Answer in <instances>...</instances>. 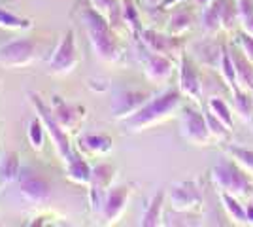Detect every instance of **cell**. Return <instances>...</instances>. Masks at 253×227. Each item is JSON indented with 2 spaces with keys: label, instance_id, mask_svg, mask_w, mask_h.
I'll return each mask as SVG.
<instances>
[{
  "label": "cell",
  "instance_id": "cell-1",
  "mask_svg": "<svg viewBox=\"0 0 253 227\" xmlns=\"http://www.w3.org/2000/svg\"><path fill=\"white\" fill-rule=\"evenodd\" d=\"M76 10L80 13V21L84 23L95 57H98L102 63H117L121 57V44L117 40V31L112 29V25L91 6V2H80Z\"/></svg>",
  "mask_w": 253,
  "mask_h": 227
},
{
  "label": "cell",
  "instance_id": "cell-2",
  "mask_svg": "<svg viewBox=\"0 0 253 227\" xmlns=\"http://www.w3.org/2000/svg\"><path fill=\"white\" fill-rule=\"evenodd\" d=\"M179 106H181V91L167 89V91L149 98L134 116L126 118L123 121L125 131L126 133H142V131L151 129V127L172 118Z\"/></svg>",
  "mask_w": 253,
  "mask_h": 227
},
{
  "label": "cell",
  "instance_id": "cell-3",
  "mask_svg": "<svg viewBox=\"0 0 253 227\" xmlns=\"http://www.w3.org/2000/svg\"><path fill=\"white\" fill-rule=\"evenodd\" d=\"M29 98H31V104L34 106V110H36V116L42 119L43 125H45L47 136L51 138L59 159L63 161V165H66L68 161H72L78 151H76L74 148H72V144H70L68 131H64L63 127L59 125V121L53 116L51 106H49L38 93H29Z\"/></svg>",
  "mask_w": 253,
  "mask_h": 227
},
{
  "label": "cell",
  "instance_id": "cell-4",
  "mask_svg": "<svg viewBox=\"0 0 253 227\" xmlns=\"http://www.w3.org/2000/svg\"><path fill=\"white\" fill-rule=\"evenodd\" d=\"M211 178H213V184L217 185L219 191L231 193L234 197H238V199L248 197L253 189L250 176L246 174V171H244L238 163L232 161L229 155L223 161L217 163V165H213Z\"/></svg>",
  "mask_w": 253,
  "mask_h": 227
},
{
  "label": "cell",
  "instance_id": "cell-5",
  "mask_svg": "<svg viewBox=\"0 0 253 227\" xmlns=\"http://www.w3.org/2000/svg\"><path fill=\"white\" fill-rule=\"evenodd\" d=\"M15 182L19 187V193L23 195V199L27 203H31L34 206H42L51 201V182L47 180L45 174L40 173L38 169H34L32 165H21Z\"/></svg>",
  "mask_w": 253,
  "mask_h": 227
},
{
  "label": "cell",
  "instance_id": "cell-6",
  "mask_svg": "<svg viewBox=\"0 0 253 227\" xmlns=\"http://www.w3.org/2000/svg\"><path fill=\"white\" fill-rule=\"evenodd\" d=\"M80 63H82V53H80L78 44H76V31L68 29L61 36L55 51L49 57V63H47L49 70L47 72L51 76H68L74 72Z\"/></svg>",
  "mask_w": 253,
  "mask_h": 227
},
{
  "label": "cell",
  "instance_id": "cell-7",
  "mask_svg": "<svg viewBox=\"0 0 253 227\" xmlns=\"http://www.w3.org/2000/svg\"><path fill=\"white\" fill-rule=\"evenodd\" d=\"M40 59V44L32 38H17L0 45V66L23 68Z\"/></svg>",
  "mask_w": 253,
  "mask_h": 227
},
{
  "label": "cell",
  "instance_id": "cell-8",
  "mask_svg": "<svg viewBox=\"0 0 253 227\" xmlns=\"http://www.w3.org/2000/svg\"><path fill=\"white\" fill-rule=\"evenodd\" d=\"M138 59L144 66L146 78L153 84H167L174 74V59L151 51L144 44L138 47Z\"/></svg>",
  "mask_w": 253,
  "mask_h": 227
},
{
  "label": "cell",
  "instance_id": "cell-9",
  "mask_svg": "<svg viewBox=\"0 0 253 227\" xmlns=\"http://www.w3.org/2000/svg\"><path fill=\"white\" fill-rule=\"evenodd\" d=\"M179 127H181V135L187 142L193 146H208L210 144V131H208V123L204 114L199 112L193 106H185L181 108V116H179Z\"/></svg>",
  "mask_w": 253,
  "mask_h": 227
},
{
  "label": "cell",
  "instance_id": "cell-10",
  "mask_svg": "<svg viewBox=\"0 0 253 227\" xmlns=\"http://www.w3.org/2000/svg\"><path fill=\"white\" fill-rule=\"evenodd\" d=\"M117 176V169L110 163H98L96 167H93V173H91V180H89V203L93 212L100 214V208L104 203V197L108 193V189L112 187L114 180Z\"/></svg>",
  "mask_w": 253,
  "mask_h": 227
},
{
  "label": "cell",
  "instance_id": "cell-11",
  "mask_svg": "<svg viewBox=\"0 0 253 227\" xmlns=\"http://www.w3.org/2000/svg\"><path fill=\"white\" fill-rule=\"evenodd\" d=\"M204 203L202 189L195 180H183L172 185L170 189V205L176 212H191L201 208Z\"/></svg>",
  "mask_w": 253,
  "mask_h": 227
},
{
  "label": "cell",
  "instance_id": "cell-12",
  "mask_svg": "<svg viewBox=\"0 0 253 227\" xmlns=\"http://www.w3.org/2000/svg\"><path fill=\"white\" fill-rule=\"evenodd\" d=\"M51 112L55 119L59 121V125L64 131H78L82 127V123L87 118V108L84 104H74V102H66L63 97L59 95H53L51 97Z\"/></svg>",
  "mask_w": 253,
  "mask_h": 227
},
{
  "label": "cell",
  "instance_id": "cell-13",
  "mask_svg": "<svg viewBox=\"0 0 253 227\" xmlns=\"http://www.w3.org/2000/svg\"><path fill=\"white\" fill-rule=\"evenodd\" d=\"M130 195H132V184L112 185L108 189L102 208H100V216L104 220V224L112 226V224L119 222V218L123 216V212H125Z\"/></svg>",
  "mask_w": 253,
  "mask_h": 227
},
{
  "label": "cell",
  "instance_id": "cell-14",
  "mask_svg": "<svg viewBox=\"0 0 253 227\" xmlns=\"http://www.w3.org/2000/svg\"><path fill=\"white\" fill-rule=\"evenodd\" d=\"M140 42L144 44L148 49L155 51V53L167 55L170 59L181 57V40L174 34H163L157 33L155 29H142L140 33Z\"/></svg>",
  "mask_w": 253,
  "mask_h": 227
},
{
  "label": "cell",
  "instance_id": "cell-15",
  "mask_svg": "<svg viewBox=\"0 0 253 227\" xmlns=\"http://www.w3.org/2000/svg\"><path fill=\"white\" fill-rule=\"evenodd\" d=\"M179 91L187 98L201 102L202 98V80L197 70V65L185 53L179 57Z\"/></svg>",
  "mask_w": 253,
  "mask_h": 227
},
{
  "label": "cell",
  "instance_id": "cell-16",
  "mask_svg": "<svg viewBox=\"0 0 253 227\" xmlns=\"http://www.w3.org/2000/svg\"><path fill=\"white\" fill-rule=\"evenodd\" d=\"M149 98H151V95L146 91H138V89L121 91L114 100V104H112V116L119 121H125L126 118L134 116Z\"/></svg>",
  "mask_w": 253,
  "mask_h": 227
},
{
  "label": "cell",
  "instance_id": "cell-17",
  "mask_svg": "<svg viewBox=\"0 0 253 227\" xmlns=\"http://www.w3.org/2000/svg\"><path fill=\"white\" fill-rule=\"evenodd\" d=\"M211 38L213 36H208V38H204V40L195 44L193 45V55H195V59L199 63H202V65L210 66V68H217L225 47L219 45L217 42H213Z\"/></svg>",
  "mask_w": 253,
  "mask_h": 227
},
{
  "label": "cell",
  "instance_id": "cell-18",
  "mask_svg": "<svg viewBox=\"0 0 253 227\" xmlns=\"http://www.w3.org/2000/svg\"><path fill=\"white\" fill-rule=\"evenodd\" d=\"M232 59V65H234V72H236V84L238 89L244 91H253V63L240 51V47H232L229 49Z\"/></svg>",
  "mask_w": 253,
  "mask_h": 227
},
{
  "label": "cell",
  "instance_id": "cell-19",
  "mask_svg": "<svg viewBox=\"0 0 253 227\" xmlns=\"http://www.w3.org/2000/svg\"><path fill=\"white\" fill-rule=\"evenodd\" d=\"M114 148V142L108 135H93V133H85L78 136V150L87 151L91 155H108Z\"/></svg>",
  "mask_w": 253,
  "mask_h": 227
},
{
  "label": "cell",
  "instance_id": "cell-20",
  "mask_svg": "<svg viewBox=\"0 0 253 227\" xmlns=\"http://www.w3.org/2000/svg\"><path fill=\"white\" fill-rule=\"evenodd\" d=\"M89 2L102 17H106V21L112 25L114 31L119 33L121 29H126L121 11V0H89Z\"/></svg>",
  "mask_w": 253,
  "mask_h": 227
},
{
  "label": "cell",
  "instance_id": "cell-21",
  "mask_svg": "<svg viewBox=\"0 0 253 227\" xmlns=\"http://www.w3.org/2000/svg\"><path fill=\"white\" fill-rule=\"evenodd\" d=\"M225 0H211L208 6L202 8V19L201 27L202 33L208 36H215L221 31V10Z\"/></svg>",
  "mask_w": 253,
  "mask_h": 227
},
{
  "label": "cell",
  "instance_id": "cell-22",
  "mask_svg": "<svg viewBox=\"0 0 253 227\" xmlns=\"http://www.w3.org/2000/svg\"><path fill=\"white\" fill-rule=\"evenodd\" d=\"M64 173H66V178L74 184L80 185H87L89 180H91V173H93V167H89V163L82 157V153L78 150L76 157L72 161H68L64 165Z\"/></svg>",
  "mask_w": 253,
  "mask_h": 227
},
{
  "label": "cell",
  "instance_id": "cell-23",
  "mask_svg": "<svg viewBox=\"0 0 253 227\" xmlns=\"http://www.w3.org/2000/svg\"><path fill=\"white\" fill-rule=\"evenodd\" d=\"M19 169H21V159L17 151H4L0 155V189L6 184L17 180Z\"/></svg>",
  "mask_w": 253,
  "mask_h": 227
},
{
  "label": "cell",
  "instance_id": "cell-24",
  "mask_svg": "<svg viewBox=\"0 0 253 227\" xmlns=\"http://www.w3.org/2000/svg\"><path fill=\"white\" fill-rule=\"evenodd\" d=\"M165 197H167L165 191H157V193L149 199V203L146 205V210H144V214H142V220H140V226H144V227L161 226Z\"/></svg>",
  "mask_w": 253,
  "mask_h": 227
},
{
  "label": "cell",
  "instance_id": "cell-25",
  "mask_svg": "<svg viewBox=\"0 0 253 227\" xmlns=\"http://www.w3.org/2000/svg\"><path fill=\"white\" fill-rule=\"evenodd\" d=\"M219 201L223 205V210L227 212V216L232 220V224L238 226H248V218H246V206L240 205V199L231 193H223L219 191Z\"/></svg>",
  "mask_w": 253,
  "mask_h": 227
},
{
  "label": "cell",
  "instance_id": "cell-26",
  "mask_svg": "<svg viewBox=\"0 0 253 227\" xmlns=\"http://www.w3.org/2000/svg\"><path fill=\"white\" fill-rule=\"evenodd\" d=\"M32 19L31 17H21L13 11L2 10L0 8V29L4 31H13V33H25L32 29Z\"/></svg>",
  "mask_w": 253,
  "mask_h": 227
},
{
  "label": "cell",
  "instance_id": "cell-27",
  "mask_svg": "<svg viewBox=\"0 0 253 227\" xmlns=\"http://www.w3.org/2000/svg\"><path fill=\"white\" fill-rule=\"evenodd\" d=\"M232 98H234L236 114L240 116L242 121L250 123L253 119V91L236 89V91H232Z\"/></svg>",
  "mask_w": 253,
  "mask_h": 227
},
{
  "label": "cell",
  "instance_id": "cell-28",
  "mask_svg": "<svg viewBox=\"0 0 253 227\" xmlns=\"http://www.w3.org/2000/svg\"><path fill=\"white\" fill-rule=\"evenodd\" d=\"M225 153L231 157L232 161L238 163L246 173L253 174V150H248V148H242V146L229 144V146H225Z\"/></svg>",
  "mask_w": 253,
  "mask_h": 227
},
{
  "label": "cell",
  "instance_id": "cell-29",
  "mask_svg": "<svg viewBox=\"0 0 253 227\" xmlns=\"http://www.w3.org/2000/svg\"><path fill=\"white\" fill-rule=\"evenodd\" d=\"M45 135H47V131H45V125H43L42 119L38 118V116L32 118L29 121V127H27V136H29L32 150L36 151L42 150L43 144H45Z\"/></svg>",
  "mask_w": 253,
  "mask_h": 227
},
{
  "label": "cell",
  "instance_id": "cell-30",
  "mask_svg": "<svg viewBox=\"0 0 253 227\" xmlns=\"http://www.w3.org/2000/svg\"><path fill=\"white\" fill-rule=\"evenodd\" d=\"M121 11H123V21L126 25V31H130L134 36H140L142 25H140V15H138V10L132 4V0H121Z\"/></svg>",
  "mask_w": 253,
  "mask_h": 227
},
{
  "label": "cell",
  "instance_id": "cell-31",
  "mask_svg": "<svg viewBox=\"0 0 253 227\" xmlns=\"http://www.w3.org/2000/svg\"><path fill=\"white\" fill-rule=\"evenodd\" d=\"M193 25V15L185 10H178L176 13H172V17L169 19V33L174 36H181L183 33H187Z\"/></svg>",
  "mask_w": 253,
  "mask_h": 227
},
{
  "label": "cell",
  "instance_id": "cell-32",
  "mask_svg": "<svg viewBox=\"0 0 253 227\" xmlns=\"http://www.w3.org/2000/svg\"><path fill=\"white\" fill-rule=\"evenodd\" d=\"M204 118H206V123H208V131H210L211 138H215V140H219V142L229 140L231 129H229L223 121H219V119L215 118L208 108H206V112H204Z\"/></svg>",
  "mask_w": 253,
  "mask_h": 227
},
{
  "label": "cell",
  "instance_id": "cell-33",
  "mask_svg": "<svg viewBox=\"0 0 253 227\" xmlns=\"http://www.w3.org/2000/svg\"><path fill=\"white\" fill-rule=\"evenodd\" d=\"M236 8L242 31L253 36V0H236Z\"/></svg>",
  "mask_w": 253,
  "mask_h": 227
},
{
  "label": "cell",
  "instance_id": "cell-34",
  "mask_svg": "<svg viewBox=\"0 0 253 227\" xmlns=\"http://www.w3.org/2000/svg\"><path fill=\"white\" fill-rule=\"evenodd\" d=\"M219 72H221L223 80H225V84L227 87L232 91H236L238 89V84H236V72H234V65H232V59H231V53H229V49H225L221 55V61H219Z\"/></svg>",
  "mask_w": 253,
  "mask_h": 227
},
{
  "label": "cell",
  "instance_id": "cell-35",
  "mask_svg": "<svg viewBox=\"0 0 253 227\" xmlns=\"http://www.w3.org/2000/svg\"><path fill=\"white\" fill-rule=\"evenodd\" d=\"M206 108L210 110L211 114L219 119V121H223L229 129H232V123H234V121H232V112H231V108L227 106V102H225L223 98H217V97L210 98Z\"/></svg>",
  "mask_w": 253,
  "mask_h": 227
},
{
  "label": "cell",
  "instance_id": "cell-36",
  "mask_svg": "<svg viewBox=\"0 0 253 227\" xmlns=\"http://www.w3.org/2000/svg\"><path fill=\"white\" fill-rule=\"evenodd\" d=\"M238 23V8H236V2L231 0H225L223 2V10H221V29L223 31H234Z\"/></svg>",
  "mask_w": 253,
  "mask_h": 227
},
{
  "label": "cell",
  "instance_id": "cell-37",
  "mask_svg": "<svg viewBox=\"0 0 253 227\" xmlns=\"http://www.w3.org/2000/svg\"><path fill=\"white\" fill-rule=\"evenodd\" d=\"M236 44H238V47H240V51H242L250 61L253 63V36L248 33H238L236 34Z\"/></svg>",
  "mask_w": 253,
  "mask_h": 227
},
{
  "label": "cell",
  "instance_id": "cell-38",
  "mask_svg": "<svg viewBox=\"0 0 253 227\" xmlns=\"http://www.w3.org/2000/svg\"><path fill=\"white\" fill-rule=\"evenodd\" d=\"M246 218H248V226H253V203L246 206Z\"/></svg>",
  "mask_w": 253,
  "mask_h": 227
},
{
  "label": "cell",
  "instance_id": "cell-39",
  "mask_svg": "<svg viewBox=\"0 0 253 227\" xmlns=\"http://www.w3.org/2000/svg\"><path fill=\"white\" fill-rule=\"evenodd\" d=\"M179 0H163V2H161V6H163V8H170V6H174V4H178Z\"/></svg>",
  "mask_w": 253,
  "mask_h": 227
},
{
  "label": "cell",
  "instance_id": "cell-40",
  "mask_svg": "<svg viewBox=\"0 0 253 227\" xmlns=\"http://www.w3.org/2000/svg\"><path fill=\"white\" fill-rule=\"evenodd\" d=\"M195 2H197V4L201 6V8H204V6H208V4H210L211 0H195Z\"/></svg>",
  "mask_w": 253,
  "mask_h": 227
}]
</instances>
